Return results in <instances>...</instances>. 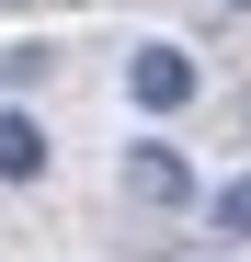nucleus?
Segmentation results:
<instances>
[{"label": "nucleus", "mask_w": 251, "mask_h": 262, "mask_svg": "<svg viewBox=\"0 0 251 262\" xmlns=\"http://www.w3.org/2000/svg\"><path fill=\"white\" fill-rule=\"evenodd\" d=\"M114 183H126V194H137L149 216H172V205H194V160H183L172 137H137V148H126V160H114Z\"/></svg>", "instance_id": "nucleus-1"}, {"label": "nucleus", "mask_w": 251, "mask_h": 262, "mask_svg": "<svg viewBox=\"0 0 251 262\" xmlns=\"http://www.w3.org/2000/svg\"><path fill=\"white\" fill-rule=\"evenodd\" d=\"M217 12H251V0H217Z\"/></svg>", "instance_id": "nucleus-6"}, {"label": "nucleus", "mask_w": 251, "mask_h": 262, "mask_svg": "<svg viewBox=\"0 0 251 262\" xmlns=\"http://www.w3.org/2000/svg\"><path fill=\"white\" fill-rule=\"evenodd\" d=\"M34 80H46V46H12V57H0V103H23Z\"/></svg>", "instance_id": "nucleus-4"}, {"label": "nucleus", "mask_w": 251, "mask_h": 262, "mask_svg": "<svg viewBox=\"0 0 251 262\" xmlns=\"http://www.w3.org/2000/svg\"><path fill=\"white\" fill-rule=\"evenodd\" d=\"M0 183H46V125L23 103H0Z\"/></svg>", "instance_id": "nucleus-3"}, {"label": "nucleus", "mask_w": 251, "mask_h": 262, "mask_svg": "<svg viewBox=\"0 0 251 262\" xmlns=\"http://www.w3.org/2000/svg\"><path fill=\"white\" fill-rule=\"evenodd\" d=\"M217 239H251V171H240V183L217 194Z\"/></svg>", "instance_id": "nucleus-5"}, {"label": "nucleus", "mask_w": 251, "mask_h": 262, "mask_svg": "<svg viewBox=\"0 0 251 262\" xmlns=\"http://www.w3.org/2000/svg\"><path fill=\"white\" fill-rule=\"evenodd\" d=\"M194 92H205V69L183 46H137V57H126V103H137V114H183Z\"/></svg>", "instance_id": "nucleus-2"}]
</instances>
